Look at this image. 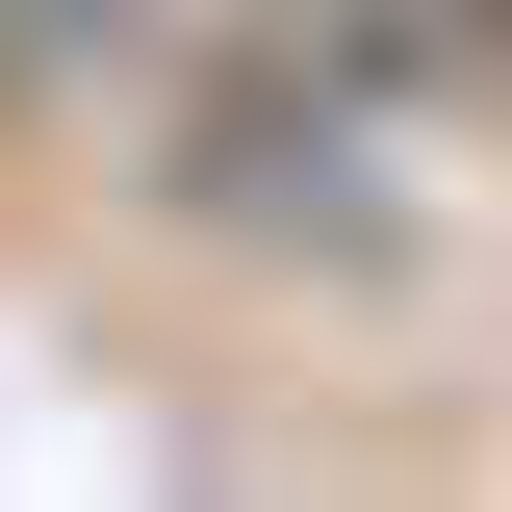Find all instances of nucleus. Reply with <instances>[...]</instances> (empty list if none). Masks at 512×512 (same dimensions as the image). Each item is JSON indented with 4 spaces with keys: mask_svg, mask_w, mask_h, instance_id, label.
I'll use <instances>...</instances> for the list:
<instances>
[{
    "mask_svg": "<svg viewBox=\"0 0 512 512\" xmlns=\"http://www.w3.org/2000/svg\"><path fill=\"white\" fill-rule=\"evenodd\" d=\"M231 52H256V0H0V103L26 128H103V154H154Z\"/></svg>",
    "mask_w": 512,
    "mask_h": 512,
    "instance_id": "1",
    "label": "nucleus"
}]
</instances>
